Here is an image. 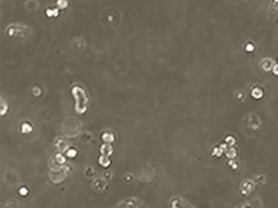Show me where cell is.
<instances>
[{
    "mask_svg": "<svg viewBox=\"0 0 278 208\" xmlns=\"http://www.w3.org/2000/svg\"><path fill=\"white\" fill-rule=\"evenodd\" d=\"M251 96L254 97V99H262L264 97V90L261 87H252V90H251Z\"/></svg>",
    "mask_w": 278,
    "mask_h": 208,
    "instance_id": "1",
    "label": "cell"
},
{
    "mask_svg": "<svg viewBox=\"0 0 278 208\" xmlns=\"http://www.w3.org/2000/svg\"><path fill=\"white\" fill-rule=\"evenodd\" d=\"M261 66H262L265 71H271V69L274 68V62L269 61V59H264V61L261 62Z\"/></svg>",
    "mask_w": 278,
    "mask_h": 208,
    "instance_id": "2",
    "label": "cell"
},
{
    "mask_svg": "<svg viewBox=\"0 0 278 208\" xmlns=\"http://www.w3.org/2000/svg\"><path fill=\"white\" fill-rule=\"evenodd\" d=\"M45 15H46L48 18H55V16L59 15V10H58V9H48V10L45 12Z\"/></svg>",
    "mask_w": 278,
    "mask_h": 208,
    "instance_id": "3",
    "label": "cell"
},
{
    "mask_svg": "<svg viewBox=\"0 0 278 208\" xmlns=\"http://www.w3.org/2000/svg\"><path fill=\"white\" fill-rule=\"evenodd\" d=\"M31 131H32V126H31V123H28V121L22 123V133H31Z\"/></svg>",
    "mask_w": 278,
    "mask_h": 208,
    "instance_id": "4",
    "label": "cell"
},
{
    "mask_svg": "<svg viewBox=\"0 0 278 208\" xmlns=\"http://www.w3.org/2000/svg\"><path fill=\"white\" fill-rule=\"evenodd\" d=\"M111 152H113V149H111L109 145H104V146H101V153H103V155L109 156V155H111Z\"/></svg>",
    "mask_w": 278,
    "mask_h": 208,
    "instance_id": "5",
    "label": "cell"
},
{
    "mask_svg": "<svg viewBox=\"0 0 278 208\" xmlns=\"http://www.w3.org/2000/svg\"><path fill=\"white\" fill-rule=\"evenodd\" d=\"M101 137H103L104 143H110V142H113V139H114L111 133H103V136H101Z\"/></svg>",
    "mask_w": 278,
    "mask_h": 208,
    "instance_id": "6",
    "label": "cell"
},
{
    "mask_svg": "<svg viewBox=\"0 0 278 208\" xmlns=\"http://www.w3.org/2000/svg\"><path fill=\"white\" fill-rule=\"evenodd\" d=\"M99 161H100V165H101V166H109V165H110V161H109V158H107L106 155H104V156L101 155Z\"/></svg>",
    "mask_w": 278,
    "mask_h": 208,
    "instance_id": "7",
    "label": "cell"
},
{
    "mask_svg": "<svg viewBox=\"0 0 278 208\" xmlns=\"http://www.w3.org/2000/svg\"><path fill=\"white\" fill-rule=\"evenodd\" d=\"M67 156L68 158H76L77 156V150L74 147H68L67 149Z\"/></svg>",
    "mask_w": 278,
    "mask_h": 208,
    "instance_id": "8",
    "label": "cell"
},
{
    "mask_svg": "<svg viewBox=\"0 0 278 208\" xmlns=\"http://www.w3.org/2000/svg\"><path fill=\"white\" fill-rule=\"evenodd\" d=\"M245 51H246V52H254V51H255V45L248 42V44L245 45Z\"/></svg>",
    "mask_w": 278,
    "mask_h": 208,
    "instance_id": "9",
    "label": "cell"
},
{
    "mask_svg": "<svg viewBox=\"0 0 278 208\" xmlns=\"http://www.w3.org/2000/svg\"><path fill=\"white\" fill-rule=\"evenodd\" d=\"M29 194V189L26 188V186H21L19 188V195H22V197H26Z\"/></svg>",
    "mask_w": 278,
    "mask_h": 208,
    "instance_id": "10",
    "label": "cell"
},
{
    "mask_svg": "<svg viewBox=\"0 0 278 208\" xmlns=\"http://www.w3.org/2000/svg\"><path fill=\"white\" fill-rule=\"evenodd\" d=\"M56 6L61 7V9H64V7L68 6V1H65V0H58V1H56Z\"/></svg>",
    "mask_w": 278,
    "mask_h": 208,
    "instance_id": "11",
    "label": "cell"
},
{
    "mask_svg": "<svg viewBox=\"0 0 278 208\" xmlns=\"http://www.w3.org/2000/svg\"><path fill=\"white\" fill-rule=\"evenodd\" d=\"M226 155H227L229 158H235V156H236V150H235L233 147H232V149H229V150L226 152Z\"/></svg>",
    "mask_w": 278,
    "mask_h": 208,
    "instance_id": "12",
    "label": "cell"
},
{
    "mask_svg": "<svg viewBox=\"0 0 278 208\" xmlns=\"http://www.w3.org/2000/svg\"><path fill=\"white\" fill-rule=\"evenodd\" d=\"M229 166H230V168H233V169H238V168H239V165L236 163V161H232V159L229 161Z\"/></svg>",
    "mask_w": 278,
    "mask_h": 208,
    "instance_id": "13",
    "label": "cell"
},
{
    "mask_svg": "<svg viewBox=\"0 0 278 208\" xmlns=\"http://www.w3.org/2000/svg\"><path fill=\"white\" fill-rule=\"evenodd\" d=\"M226 143H232V145H233V143H235V137H233V136H227V137H226Z\"/></svg>",
    "mask_w": 278,
    "mask_h": 208,
    "instance_id": "14",
    "label": "cell"
},
{
    "mask_svg": "<svg viewBox=\"0 0 278 208\" xmlns=\"http://www.w3.org/2000/svg\"><path fill=\"white\" fill-rule=\"evenodd\" d=\"M272 72H274L275 75H278V64H274V68H272Z\"/></svg>",
    "mask_w": 278,
    "mask_h": 208,
    "instance_id": "15",
    "label": "cell"
},
{
    "mask_svg": "<svg viewBox=\"0 0 278 208\" xmlns=\"http://www.w3.org/2000/svg\"><path fill=\"white\" fill-rule=\"evenodd\" d=\"M125 181H131V175H126V176H125Z\"/></svg>",
    "mask_w": 278,
    "mask_h": 208,
    "instance_id": "16",
    "label": "cell"
},
{
    "mask_svg": "<svg viewBox=\"0 0 278 208\" xmlns=\"http://www.w3.org/2000/svg\"><path fill=\"white\" fill-rule=\"evenodd\" d=\"M274 1H278V0H274Z\"/></svg>",
    "mask_w": 278,
    "mask_h": 208,
    "instance_id": "17",
    "label": "cell"
}]
</instances>
